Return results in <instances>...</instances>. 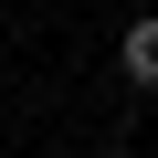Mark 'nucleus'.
Instances as JSON below:
<instances>
[{"instance_id":"nucleus-1","label":"nucleus","mask_w":158,"mask_h":158,"mask_svg":"<svg viewBox=\"0 0 158 158\" xmlns=\"http://www.w3.org/2000/svg\"><path fill=\"white\" fill-rule=\"evenodd\" d=\"M116 74H127L137 95H158V11H137V21H127V42H116Z\"/></svg>"}]
</instances>
